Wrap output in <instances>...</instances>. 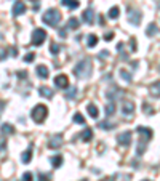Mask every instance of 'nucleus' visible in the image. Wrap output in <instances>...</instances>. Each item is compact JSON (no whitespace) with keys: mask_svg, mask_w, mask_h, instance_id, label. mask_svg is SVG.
Wrapping results in <instances>:
<instances>
[{"mask_svg":"<svg viewBox=\"0 0 160 181\" xmlns=\"http://www.w3.org/2000/svg\"><path fill=\"white\" fill-rule=\"evenodd\" d=\"M46 116H48V109H46V106H43V104H37L35 108L32 109V119H34V122H37V124H42V122L46 119Z\"/></svg>","mask_w":160,"mask_h":181,"instance_id":"7ed1b4c3","label":"nucleus"},{"mask_svg":"<svg viewBox=\"0 0 160 181\" xmlns=\"http://www.w3.org/2000/svg\"><path fill=\"white\" fill-rule=\"evenodd\" d=\"M61 144H62V135H53L48 141V148H51V149L59 148Z\"/></svg>","mask_w":160,"mask_h":181,"instance_id":"6e6552de","label":"nucleus"},{"mask_svg":"<svg viewBox=\"0 0 160 181\" xmlns=\"http://www.w3.org/2000/svg\"><path fill=\"white\" fill-rule=\"evenodd\" d=\"M67 29H72V31H77L79 29V19L77 18H71L67 21Z\"/></svg>","mask_w":160,"mask_h":181,"instance_id":"412c9836","label":"nucleus"},{"mask_svg":"<svg viewBox=\"0 0 160 181\" xmlns=\"http://www.w3.org/2000/svg\"><path fill=\"white\" fill-rule=\"evenodd\" d=\"M42 21L45 23L46 26H58V23L61 21V13L58 11L56 8H50V10H46L45 13H43V16H42Z\"/></svg>","mask_w":160,"mask_h":181,"instance_id":"f03ea898","label":"nucleus"},{"mask_svg":"<svg viewBox=\"0 0 160 181\" xmlns=\"http://www.w3.org/2000/svg\"><path fill=\"white\" fill-rule=\"evenodd\" d=\"M32 151H34V146H32V144H29L27 151H24L21 154V162L22 164H29L30 162V159H32Z\"/></svg>","mask_w":160,"mask_h":181,"instance_id":"9d476101","label":"nucleus"},{"mask_svg":"<svg viewBox=\"0 0 160 181\" xmlns=\"http://www.w3.org/2000/svg\"><path fill=\"white\" fill-rule=\"evenodd\" d=\"M66 96H67V100H74V98L77 96V88H75V87H72V88L66 93Z\"/></svg>","mask_w":160,"mask_h":181,"instance_id":"cd10ccee","label":"nucleus"},{"mask_svg":"<svg viewBox=\"0 0 160 181\" xmlns=\"http://www.w3.org/2000/svg\"><path fill=\"white\" fill-rule=\"evenodd\" d=\"M59 45H58L56 42H51V45H50V52H51V55H58L59 53Z\"/></svg>","mask_w":160,"mask_h":181,"instance_id":"bb28decb","label":"nucleus"},{"mask_svg":"<svg viewBox=\"0 0 160 181\" xmlns=\"http://www.w3.org/2000/svg\"><path fill=\"white\" fill-rule=\"evenodd\" d=\"M157 32H159V29H157V26H155L154 23H152V24H149V27L146 29V34L149 35V37H152V35H155Z\"/></svg>","mask_w":160,"mask_h":181,"instance_id":"4be33fe9","label":"nucleus"},{"mask_svg":"<svg viewBox=\"0 0 160 181\" xmlns=\"http://www.w3.org/2000/svg\"><path fill=\"white\" fill-rule=\"evenodd\" d=\"M24 11H26L24 2H21V0L14 2V5H13V16H19V15H22Z\"/></svg>","mask_w":160,"mask_h":181,"instance_id":"1a4fd4ad","label":"nucleus"},{"mask_svg":"<svg viewBox=\"0 0 160 181\" xmlns=\"http://www.w3.org/2000/svg\"><path fill=\"white\" fill-rule=\"evenodd\" d=\"M87 111H88V114L93 117V119H98V116H99V109L96 108L95 104H88V106H87Z\"/></svg>","mask_w":160,"mask_h":181,"instance_id":"dca6fc26","label":"nucleus"},{"mask_svg":"<svg viewBox=\"0 0 160 181\" xmlns=\"http://www.w3.org/2000/svg\"><path fill=\"white\" fill-rule=\"evenodd\" d=\"M112 37H114V32H106V35H104V39H106V40L109 42V40H111V39Z\"/></svg>","mask_w":160,"mask_h":181,"instance_id":"e433bc0d","label":"nucleus"},{"mask_svg":"<svg viewBox=\"0 0 160 181\" xmlns=\"http://www.w3.org/2000/svg\"><path fill=\"white\" fill-rule=\"evenodd\" d=\"M93 138V130L91 128H87L83 133H82V140H83V143H88V141H91Z\"/></svg>","mask_w":160,"mask_h":181,"instance_id":"aec40b11","label":"nucleus"},{"mask_svg":"<svg viewBox=\"0 0 160 181\" xmlns=\"http://www.w3.org/2000/svg\"><path fill=\"white\" fill-rule=\"evenodd\" d=\"M83 181H88V180H83Z\"/></svg>","mask_w":160,"mask_h":181,"instance_id":"a18cd8bd","label":"nucleus"},{"mask_svg":"<svg viewBox=\"0 0 160 181\" xmlns=\"http://www.w3.org/2000/svg\"><path fill=\"white\" fill-rule=\"evenodd\" d=\"M101 181H114V176H111V178H104V180H101Z\"/></svg>","mask_w":160,"mask_h":181,"instance_id":"79ce46f5","label":"nucleus"},{"mask_svg":"<svg viewBox=\"0 0 160 181\" xmlns=\"http://www.w3.org/2000/svg\"><path fill=\"white\" fill-rule=\"evenodd\" d=\"M59 35H61V37H66V31L61 29V31H59Z\"/></svg>","mask_w":160,"mask_h":181,"instance_id":"a19ab883","label":"nucleus"},{"mask_svg":"<svg viewBox=\"0 0 160 181\" xmlns=\"http://www.w3.org/2000/svg\"><path fill=\"white\" fill-rule=\"evenodd\" d=\"M120 77H122L125 82H131V74L127 72L125 69H120Z\"/></svg>","mask_w":160,"mask_h":181,"instance_id":"a878e982","label":"nucleus"},{"mask_svg":"<svg viewBox=\"0 0 160 181\" xmlns=\"http://www.w3.org/2000/svg\"><path fill=\"white\" fill-rule=\"evenodd\" d=\"M45 39H46V32L43 29H40V27L34 29V32H32V43H34V45H35V47L42 45V43L45 42Z\"/></svg>","mask_w":160,"mask_h":181,"instance_id":"20e7f679","label":"nucleus"},{"mask_svg":"<svg viewBox=\"0 0 160 181\" xmlns=\"http://www.w3.org/2000/svg\"><path fill=\"white\" fill-rule=\"evenodd\" d=\"M74 122H77V124H82V125H85V119H83V116H82L80 112H77L75 116H74Z\"/></svg>","mask_w":160,"mask_h":181,"instance_id":"c756f323","label":"nucleus"},{"mask_svg":"<svg viewBox=\"0 0 160 181\" xmlns=\"http://www.w3.org/2000/svg\"><path fill=\"white\" fill-rule=\"evenodd\" d=\"M54 85H56L58 88H67V87H69V79H67V76H64V74L56 76V77H54Z\"/></svg>","mask_w":160,"mask_h":181,"instance_id":"423d86ee","label":"nucleus"},{"mask_svg":"<svg viewBox=\"0 0 160 181\" xmlns=\"http://www.w3.org/2000/svg\"><path fill=\"white\" fill-rule=\"evenodd\" d=\"M38 181H50V175H43V173H38Z\"/></svg>","mask_w":160,"mask_h":181,"instance_id":"f704fd0d","label":"nucleus"},{"mask_svg":"<svg viewBox=\"0 0 160 181\" xmlns=\"http://www.w3.org/2000/svg\"><path fill=\"white\" fill-rule=\"evenodd\" d=\"M30 2L35 3V7H34V10H38V0H30Z\"/></svg>","mask_w":160,"mask_h":181,"instance_id":"58836bf2","label":"nucleus"},{"mask_svg":"<svg viewBox=\"0 0 160 181\" xmlns=\"http://www.w3.org/2000/svg\"><path fill=\"white\" fill-rule=\"evenodd\" d=\"M141 13H139L138 10H133V8H128V19H130L131 24L135 26H139L141 24Z\"/></svg>","mask_w":160,"mask_h":181,"instance_id":"39448f33","label":"nucleus"},{"mask_svg":"<svg viewBox=\"0 0 160 181\" xmlns=\"http://www.w3.org/2000/svg\"><path fill=\"white\" fill-rule=\"evenodd\" d=\"M93 18H95V15H93V8H87L83 11V15H82V21L87 23V24H91Z\"/></svg>","mask_w":160,"mask_h":181,"instance_id":"9b49d317","label":"nucleus"},{"mask_svg":"<svg viewBox=\"0 0 160 181\" xmlns=\"http://www.w3.org/2000/svg\"><path fill=\"white\" fill-rule=\"evenodd\" d=\"M22 181H34V175L30 172H26L24 175H22Z\"/></svg>","mask_w":160,"mask_h":181,"instance_id":"2f4dec72","label":"nucleus"},{"mask_svg":"<svg viewBox=\"0 0 160 181\" xmlns=\"http://www.w3.org/2000/svg\"><path fill=\"white\" fill-rule=\"evenodd\" d=\"M136 132L139 133V135H143V136H147V138H152V132H151V128H146V127H138L136 128Z\"/></svg>","mask_w":160,"mask_h":181,"instance_id":"6ab92c4d","label":"nucleus"},{"mask_svg":"<svg viewBox=\"0 0 160 181\" xmlns=\"http://www.w3.org/2000/svg\"><path fill=\"white\" fill-rule=\"evenodd\" d=\"M51 164H53L54 168L61 167V164H62V156H54V157H51Z\"/></svg>","mask_w":160,"mask_h":181,"instance_id":"b1692460","label":"nucleus"},{"mask_svg":"<svg viewBox=\"0 0 160 181\" xmlns=\"http://www.w3.org/2000/svg\"><path fill=\"white\" fill-rule=\"evenodd\" d=\"M143 111H144V114H149V116H151V114H154V109H152V106L147 104V103L143 106Z\"/></svg>","mask_w":160,"mask_h":181,"instance_id":"7c9ffc66","label":"nucleus"},{"mask_svg":"<svg viewBox=\"0 0 160 181\" xmlns=\"http://www.w3.org/2000/svg\"><path fill=\"white\" fill-rule=\"evenodd\" d=\"M91 71H93L91 60H90V58H85V60H82L79 64L74 68V74L79 79H88L91 76Z\"/></svg>","mask_w":160,"mask_h":181,"instance_id":"f257e3e1","label":"nucleus"},{"mask_svg":"<svg viewBox=\"0 0 160 181\" xmlns=\"http://www.w3.org/2000/svg\"><path fill=\"white\" fill-rule=\"evenodd\" d=\"M38 93H40V96H45V98H48V100H51L53 95H54V92L51 88H48V87H40V88H38Z\"/></svg>","mask_w":160,"mask_h":181,"instance_id":"4468645a","label":"nucleus"},{"mask_svg":"<svg viewBox=\"0 0 160 181\" xmlns=\"http://www.w3.org/2000/svg\"><path fill=\"white\" fill-rule=\"evenodd\" d=\"M34 60H35V55H34V53H27L26 56H24V61L26 63H30V61H34Z\"/></svg>","mask_w":160,"mask_h":181,"instance_id":"72a5a7b5","label":"nucleus"},{"mask_svg":"<svg viewBox=\"0 0 160 181\" xmlns=\"http://www.w3.org/2000/svg\"><path fill=\"white\" fill-rule=\"evenodd\" d=\"M61 3H62L64 7H67V8H71V10L79 8V0H62Z\"/></svg>","mask_w":160,"mask_h":181,"instance_id":"f3484780","label":"nucleus"},{"mask_svg":"<svg viewBox=\"0 0 160 181\" xmlns=\"http://www.w3.org/2000/svg\"><path fill=\"white\" fill-rule=\"evenodd\" d=\"M96 43H98V35L90 34V35H88V47H90V48H93Z\"/></svg>","mask_w":160,"mask_h":181,"instance_id":"5701e85b","label":"nucleus"},{"mask_svg":"<svg viewBox=\"0 0 160 181\" xmlns=\"http://www.w3.org/2000/svg\"><path fill=\"white\" fill-rule=\"evenodd\" d=\"M117 141H119L120 144H123V146H128V144L131 143V132H123V133H120V135L117 136Z\"/></svg>","mask_w":160,"mask_h":181,"instance_id":"0eeeda50","label":"nucleus"},{"mask_svg":"<svg viewBox=\"0 0 160 181\" xmlns=\"http://www.w3.org/2000/svg\"><path fill=\"white\" fill-rule=\"evenodd\" d=\"M37 76L40 77V79H46L50 76V72H48V68L46 66H43V64H40V66H37Z\"/></svg>","mask_w":160,"mask_h":181,"instance_id":"2eb2a0df","label":"nucleus"},{"mask_svg":"<svg viewBox=\"0 0 160 181\" xmlns=\"http://www.w3.org/2000/svg\"><path fill=\"white\" fill-rule=\"evenodd\" d=\"M3 108H5V103H3V101H0V114H2V111H3Z\"/></svg>","mask_w":160,"mask_h":181,"instance_id":"ea45409f","label":"nucleus"},{"mask_svg":"<svg viewBox=\"0 0 160 181\" xmlns=\"http://www.w3.org/2000/svg\"><path fill=\"white\" fill-rule=\"evenodd\" d=\"M114 111H115L114 103H109V104L106 106V116H107V117H109V116H112V114H114Z\"/></svg>","mask_w":160,"mask_h":181,"instance_id":"c85d7f7f","label":"nucleus"},{"mask_svg":"<svg viewBox=\"0 0 160 181\" xmlns=\"http://www.w3.org/2000/svg\"><path fill=\"white\" fill-rule=\"evenodd\" d=\"M7 58V48H0V61Z\"/></svg>","mask_w":160,"mask_h":181,"instance_id":"c9c22d12","label":"nucleus"},{"mask_svg":"<svg viewBox=\"0 0 160 181\" xmlns=\"http://www.w3.org/2000/svg\"><path fill=\"white\" fill-rule=\"evenodd\" d=\"M0 149H3V138H0Z\"/></svg>","mask_w":160,"mask_h":181,"instance_id":"37998d69","label":"nucleus"},{"mask_svg":"<svg viewBox=\"0 0 160 181\" xmlns=\"http://www.w3.org/2000/svg\"><path fill=\"white\" fill-rule=\"evenodd\" d=\"M14 133V128H13V125H10V124H3L2 125V135L5 136V135H13Z\"/></svg>","mask_w":160,"mask_h":181,"instance_id":"a211bd4d","label":"nucleus"},{"mask_svg":"<svg viewBox=\"0 0 160 181\" xmlns=\"http://www.w3.org/2000/svg\"><path fill=\"white\" fill-rule=\"evenodd\" d=\"M109 18H111V19H117V18H119V8H117V7H112V8L109 10Z\"/></svg>","mask_w":160,"mask_h":181,"instance_id":"393cba45","label":"nucleus"},{"mask_svg":"<svg viewBox=\"0 0 160 181\" xmlns=\"http://www.w3.org/2000/svg\"><path fill=\"white\" fill-rule=\"evenodd\" d=\"M115 125L114 124H109V122H101L99 124V128H106V130H109V128H114Z\"/></svg>","mask_w":160,"mask_h":181,"instance_id":"473e14b6","label":"nucleus"},{"mask_svg":"<svg viewBox=\"0 0 160 181\" xmlns=\"http://www.w3.org/2000/svg\"><path fill=\"white\" fill-rule=\"evenodd\" d=\"M149 93L152 96H155V98L160 96V80H157V82H154L152 85H149Z\"/></svg>","mask_w":160,"mask_h":181,"instance_id":"f8f14e48","label":"nucleus"},{"mask_svg":"<svg viewBox=\"0 0 160 181\" xmlns=\"http://www.w3.org/2000/svg\"><path fill=\"white\" fill-rule=\"evenodd\" d=\"M130 45H131V50H136V42H135V39H131Z\"/></svg>","mask_w":160,"mask_h":181,"instance_id":"4c0bfd02","label":"nucleus"},{"mask_svg":"<svg viewBox=\"0 0 160 181\" xmlns=\"http://www.w3.org/2000/svg\"><path fill=\"white\" fill-rule=\"evenodd\" d=\"M122 112L127 114V116L133 114V112H135V104L131 103V101H125V103L122 104Z\"/></svg>","mask_w":160,"mask_h":181,"instance_id":"ddd939ff","label":"nucleus"},{"mask_svg":"<svg viewBox=\"0 0 160 181\" xmlns=\"http://www.w3.org/2000/svg\"><path fill=\"white\" fill-rule=\"evenodd\" d=\"M144 181H149V180H144Z\"/></svg>","mask_w":160,"mask_h":181,"instance_id":"c03bdc74","label":"nucleus"}]
</instances>
